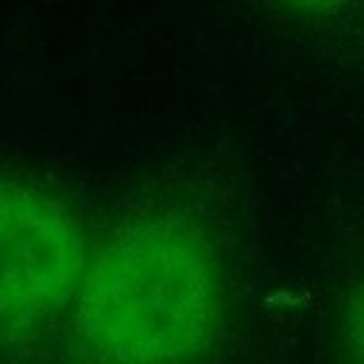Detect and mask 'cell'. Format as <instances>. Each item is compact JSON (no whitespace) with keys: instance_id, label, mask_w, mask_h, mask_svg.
<instances>
[{"instance_id":"2","label":"cell","mask_w":364,"mask_h":364,"mask_svg":"<svg viewBox=\"0 0 364 364\" xmlns=\"http://www.w3.org/2000/svg\"><path fill=\"white\" fill-rule=\"evenodd\" d=\"M85 270L77 216L34 185L0 179V341L51 324L77 299Z\"/></svg>"},{"instance_id":"1","label":"cell","mask_w":364,"mask_h":364,"mask_svg":"<svg viewBox=\"0 0 364 364\" xmlns=\"http://www.w3.org/2000/svg\"><path fill=\"white\" fill-rule=\"evenodd\" d=\"M219 270L208 245L165 219L117 233L88 264L74 327L105 364H185L216 333Z\"/></svg>"},{"instance_id":"3","label":"cell","mask_w":364,"mask_h":364,"mask_svg":"<svg viewBox=\"0 0 364 364\" xmlns=\"http://www.w3.org/2000/svg\"><path fill=\"white\" fill-rule=\"evenodd\" d=\"M341 327H344V347L350 364H364V282L353 290Z\"/></svg>"}]
</instances>
